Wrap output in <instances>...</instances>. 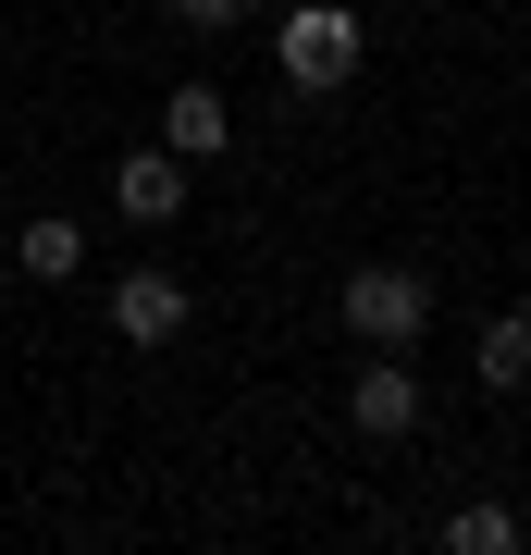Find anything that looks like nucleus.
Listing matches in <instances>:
<instances>
[{
  "instance_id": "nucleus-1",
  "label": "nucleus",
  "mask_w": 531,
  "mask_h": 555,
  "mask_svg": "<svg viewBox=\"0 0 531 555\" xmlns=\"http://www.w3.org/2000/svg\"><path fill=\"white\" fill-rule=\"evenodd\" d=\"M273 62L296 100H334V87L358 75V13H334V0H296V13L273 25Z\"/></svg>"
},
{
  "instance_id": "nucleus-2",
  "label": "nucleus",
  "mask_w": 531,
  "mask_h": 555,
  "mask_svg": "<svg viewBox=\"0 0 531 555\" xmlns=\"http://www.w3.org/2000/svg\"><path fill=\"white\" fill-rule=\"evenodd\" d=\"M420 321H433V272H395V259L346 272V334L358 346H420Z\"/></svg>"
},
{
  "instance_id": "nucleus-3",
  "label": "nucleus",
  "mask_w": 531,
  "mask_h": 555,
  "mask_svg": "<svg viewBox=\"0 0 531 555\" xmlns=\"http://www.w3.org/2000/svg\"><path fill=\"white\" fill-rule=\"evenodd\" d=\"M346 420H358V433H371V444H408V433H420V371H408V346H383L371 371H358Z\"/></svg>"
},
{
  "instance_id": "nucleus-4",
  "label": "nucleus",
  "mask_w": 531,
  "mask_h": 555,
  "mask_svg": "<svg viewBox=\"0 0 531 555\" xmlns=\"http://www.w3.org/2000/svg\"><path fill=\"white\" fill-rule=\"evenodd\" d=\"M186 173H198V160H174V149H124L112 160V210L124 222H174L186 210Z\"/></svg>"
},
{
  "instance_id": "nucleus-5",
  "label": "nucleus",
  "mask_w": 531,
  "mask_h": 555,
  "mask_svg": "<svg viewBox=\"0 0 531 555\" xmlns=\"http://www.w3.org/2000/svg\"><path fill=\"white\" fill-rule=\"evenodd\" d=\"M112 334H124V346H174V334H186V284H174V272H124V284H112Z\"/></svg>"
},
{
  "instance_id": "nucleus-6",
  "label": "nucleus",
  "mask_w": 531,
  "mask_h": 555,
  "mask_svg": "<svg viewBox=\"0 0 531 555\" xmlns=\"http://www.w3.org/2000/svg\"><path fill=\"white\" fill-rule=\"evenodd\" d=\"M161 149H174V160H223V149H236V112H223V87H174V112H161Z\"/></svg>"
},
{
  "instance_id": "nucleus-7",
  "label": "nucleus",
  "mask_w": 531,
  "mask_h": 555,
  "mask_svg": "<svg viewBox=\"0 0 531 555\" xmlns=\"http://www.w3.org/2000/svg\"><path fill=\"white\" fill-rule=\"evenodd\" d=\"M470 371H482V396H531V309H494L482 321Z\"/></svg>"
},
{
  "instance_id": "nucleus-8",
  "label": "nucleus",
  "mask_w": 531,
  "mask_h": 555,
  "mask_svg": "<svg viewBox=\"0 0 531 555\" xmlns=\"http://www.w3.org/2000/svg\"><path fill=\"white\" fill-rule=\"evenodd\" d=\"M13 272H25V284H75V272H87V235H75L62 210H38V222L13 235Z\"/></svg>"
},
{
  "instance_id": "nucleus-9",
  "label": "nucleus",
  "mask_w": 531,
  "mask_h": 555,
  "mask_svg": "<svg viewBox=\"0 0 531 555\" xmlns=\"http://www.w3.org/2000/svg\"><path fill=\"white\" fill-rule=\"evenodd\" d=\"M445 543H457V555H507V543H519V518H507V506H457V518H445Z\"/></svg>"
},
{
  "instance_id": "nucleus-10",
  "label": "nucleus",
  "mask_w": 531,
  "mask_h": 555,
  "mask_svg": "<svg viewBox=\"0 0 531 555\" xmlns=\"http://www.w3.org/2000/svg\"><path fill=\"white\" fill-rule=\"evenodd\" d=\"M174 13H186V25H236L248 0H174Z\"/></svg>"
}]
</instances>
